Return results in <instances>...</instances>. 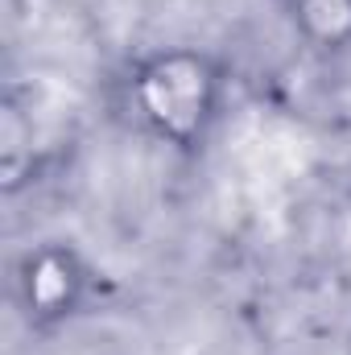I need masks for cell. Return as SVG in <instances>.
<instances>
[{"mask_svg": "<svg viewBox=\"0 0 351 355\" xmlns=\"http://www.w3.org/2000/svg\"><path fill=\"white\" fill-rule=\"evenodd\" d=\"M37 174V124L17 91L0 99V190L12 198Z\"/></svg>", "mask_w": 351, "mask_h": 355, "instance_id": "cell-3", "label": "cell"}, {"mask_svg": "<svg viewBox=\"0 0 351 355\" xmlns=\"http://www.w3.org/2000/svg\"><path fill=\"white\" fill-rule=\"evenodd\" d=\"M91 265L71 240H37L12 265V302L29 331H58L83 314Z\"/></svg>", "mask_w": 351, "mask_h": 355, "instance_id": "cell-2", "label": "cell"}, {"mask_svg": "<svg viewBox=\"0 0 351 355\" xmlns=\"http://www.w3.org/2000/svg\"><path fill=\"white\" fill-rule=\"evenodd\" d=\"M128 112L132 120L174 153H203L219 107H223V67L198 46H166L132 62L128 71Z\"/></svg>", "mask_w": 351, "mask_h": 355, "instance_id": "cell-1", "label": "cell"}, {"mask_svg": "<svg viewBox=\"0 0 351 355\" xmlns=\"http://www.w3.org/2000/svg\"><path fill=\"white\" fill-rule=\"evenodd\" d=\"M293 33L318 50L339 54L351 46V0H281Z\"/></svg>", "mask_w": 351, "mask_h": 355, "instance_id": "cell-4", "label": "cell"}]
</instances>
